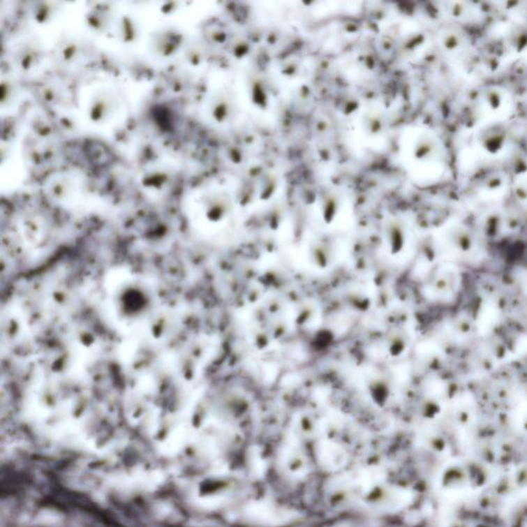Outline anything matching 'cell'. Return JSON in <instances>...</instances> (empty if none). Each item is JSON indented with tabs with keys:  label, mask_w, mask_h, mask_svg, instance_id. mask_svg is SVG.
Listing matches in <instances>:
<instances>
[{
	"label": "cell",
	"mask_w": 527,
	"mask_h": 527,
	"mask_svg": "<svg viewBox=\"0 0 527 527\" xmlns=\"http://www.w3.org/2000/svg\"><path fill=\"white\" fill-rule=\"evenodd\" d=\"M84 110L91 122L106 127L121 118L124 112V101L116 89L101 84L89 89Z\"/></svg>",
	"instance_id": "obj_1"
},
{
	"label": "cell",
	"mask_w": 527,
	"mask_h": 527,
	"mask_svg": "<svg viewBox=\"0 0 527 527\" xmlns=\"http://www.w3.org/2000/svg\"><path fill=\"white\" fill-rule=\"evenodd\" d=\"M193 205L197 206L209 220H220L232 208V199L223 190H206L192 197Z\"/></svg>",
	"instance_id": "obj_2"
},
{
	"label": "cell",
	"mask_w": 527,
	"mask_h": 527,
	"mask_svg": "<svg viewBox=\"0 0 527 527\" xmlns=\"http://www.w3.org/2000/svg\"><path fill=\"white\" fill-rule=\"evenodd\" d=\"M207 110L210 118L214 122L221 125L229 123L237 110V103L233 91L227 87L214 91L208 98Z\"/></svg>",
	"instance_id": "obj_3"
},
{
	"label": "cell",
	"mask_w": 527,
	"mask_h": 527,
	"mask_svg": "<svg viewBox=\"0 0 527 527\" xmlns=\"http://www.w3.org/2000/svg\"><path fill=\"white\" fill-rule=\"evenodd\" d=\"M177 171L171 164L157 162L143 172L142 183L145 190L157 194H164L175 183Z\"/></svg>",
	"instance_id": "obj_4"
},
{
	"label": "cell",
	"mask_w": 527,
	"mask_h": 527,
	"mask_svg": "<svg viewBox=\"0 0 527 527\" xmlns=\"http://www.w3.org/2000/svg\"><path fill=\"white\" fill-rule=\"evenodd\" d=\"M43 59L45 53L41 49V45L32 38H25L19 41L13 50L15 65L20 70L26 73L38 69L40 65H43Z\"/></svg>",
	"instance_id": "obj_5"
},
{
	"label": "cell",
	"mask_w": 527,
	"mask_h": 527,
	"mask_svg": "<svg viewBox=\"0 0 527 527\" xmlns=\"http://www.w3.org/2000/svg\"><path fill=\"white\" fill-rule=\"evenodd\" d=\"M183 36L171 29L156 32L149 40V49L155 57L168 58L175 55L181 47Z\"/></svg>",
	"instance_id": "obj_6"
},
{
	"label": "cell",
	"mask_w": 527,
	"mask_h": 527,
	"mask_svg": "<svg viewBox=\"0 0 527 527\" xmlns=\"http://www.w3.org/2000/svg\"><path fill=\"white\" fill-rule=\"evenodd\" d=\"M507 130L502 123L489 124L477 134V142L481 149L491 156L498 155L506 147Z\"/></svg>",
	"instance_id": "obj_7"
},
{
	"label": "cell",
	"mask_w": 527,
	"mask_h": 527,
	"mask_svg": "<svg viewBox=\"0 0 527 527\" xmlns=\"http://www.w3.org/2000/svg\"><path fill=\"white\" fill-rule=\"evenodd\" d=\"M45 191L54 200L67 202L73 200V197L79 193V181L73 175L59 173L50 179Z\"/></svg>",
	"instance_id": "obj_8"
},
{
	"label": "cell",
	"mask_w": 527,
	"mask_h": 527,
	"mask_svg": "<svg viewBox=\"0 0 527 527\" xmlns=\"http://www.w3.org/2000/svg\"><path fill=\"white\" fill-rule=\"evenodd\" d=\"M117 19L114 10L108 6H97L87 15L89 27L96 34H105L110 31V28L114 29Z\"/></svg>",
	"instance_id": "obj_9"
},
{
	"label": "cell",
	"mask_w": 527,
	"mask_h": 527,
	"mask_svg": "<svg viewBox=\"0 0 527 527\" xmlns=\"http://www.w3.org/2000/svg\"><path fill=\"white\" fill-rule=\"evenodd\" d=\"M138 25V21L130 15L118 17L114 27V34L122 43L132 45L136 40H142V27Z\"/></svg>",
	"instance_id": "obj_10"
},
{
	"label": "cell",
	"mask_w": 527,
	"mask_h": 527,
	"mask_svg": "<svg viewBox=\"0 0 527 527\" xmlns=\"http://www.w3.org/2000/svg\"><path fill=\"white\" fill-rule=\"evenodd\" d=\"M61 13V6L58 2H40L34 12V19L40 25H51Z\"/></svg>",
	"instance_id": "obj_11"
},
{
	"label": "cell",
	"mask_w": 527,
	"mask_h": 527,
	"mask_svg": "<svg viewBox=\"0 0 527 527\" xmlns=\"http://www.w3.org/2000/svg\"><path fill=\"white\" fill-rule=\"evenodd\" d=\"M509 47L516 53L527 50V24L515 23L510 27L507 38Z\"/></svg>",
	"instance_id": "obj_12"
},
{
	"label": "cell",
	"mask_w": 527,
	"mask_h": 527,
	"mask_svg": "<svg viewBox=\"0 0 527 527\" xmlns=\"http://www.w3.org/2000/svg\"><path fill=\"white\" fill-rule=\"evenodd\" d=\"M439 153V147H438L437 140L431 138V135L420 136L416 142L415 149H414V155L417 160L420 161H427V160L433 159Z\"/></svg>",
	"instance_id": "obj_13"
},
{
	"label": "cell",
	"mask_w": 527,
	"mask_h": 527,
	"mask_svg": "<svg viewBox=\"0 0 527 527\" xmlns=\"http://www.w3.org/2000/svg\"><path fill=\"white\" fill-rule=\"evenodd\" d=\"M506 166L509 172L516 177L527 173V155L524 149L514 147L510 151L506 160Z\"/></svg>",
	"instance_id": "obj_14"
},
{
	"label": "cell",
	"mask_w": 527,
	"mask_h": 527,
	"mask_svg": "<svg viewBox=\"0 0 527 527\" xmlns=\"http://www.w3.org/2000/svg\"><path fill=\"white\" fill-rule=\"evenodd\" d=\"M483 101L492 110H498L504 104V94L496 88H487L482 93Z\"/></svg>",
	"instance_id": "obj_15"
},
{
	"label": "cell",
	"mask_w": 527,
	"mask_h": 527,
	"mask_svg": "<svg viewBox=\"0 0 527 527\" xmlns=\"http://www.w3.org/2000/svg\"><path fill=\"white\" fill-rule=\"evenodd\" d=\"M364 125H365V129L366 131H368V133L372 134V135L380 133L381 130L383 129V125H385L383 114L376 112L366 114Z\"/></svg>",
	"instance_id": "obj_16"
},
{
	"label": "cell",
	"mask_w": 527,
	"mask_h": 527,
	"mask_svg": "<svg viewBox=\"0 0 527 527\" xmlns=\"http://www.w3.org/2000/svg\"><path fill=\"white\" fill-rule=\"evenodd\" d=\"M451 238L454 240L457 247L463 249V251L470 248V246H472V238H470V233L465 228L459 227V225L453 228L452 231H451Z\"/></svg>",
	"instance_id": "obj_17"
},
{
	"label": "cell",
	"mask_w": 527,
	"mask_h": 527,
	"mask_svg": "<svg viewBox=\"0 0 527 527\" xmlns=\"http://www.w3.org/2000/svg\"><path fill=\"white\" fill-rule=\"evenodd\" d=\"M463 40L461 32L449 30L443 36V45L448 51H457L463 45Z\"/></svg>",
	"instance_id": "obj_18"
},
{
	"label": "cell",
	"mask_w": 527,
	"mask_h": 527,
	"mask_svg": "<svg viewBox=\"0 0 527 527\" xmlns=\"http://www.w3.org/2000/svg\"><path fill=\"white\" fill-rule=\"evenodd\" d=\"M504 184V179L498 173H492L485 181L484 188L488 190H498Z\"/></svg>",
	"instance_id": "obj_19"
},
{
	"label": "cell",
	"mask_w": 527,
	"mask_h": 527,
	"mask_svg": "<svg viewBox=\"0 0 527 527\" xmlns=\"http://www.w3.org/2000/svg\"><path fill=\"white\" fill-rule=\"evenodd\" d=\"M514 194H515L516 198L520 201H527V184L517 183L514 186Z\"/></svg>",
	"instance_id": "obj_20"
},
{
	"label": "cell",
	"mask_w": 527,
	"mask_h": 527,
	"mask_svg": "<svg viewBox=\"0 0 527 527\" xmlns=\"http://www.w3.org/2000/svg\"><path fill=\"white\" fill-rule=\"evenodd\" d=\"M524 153H526V155H527V149H526V151H524Z\"/></svg>",
	"instance_id": "obj_21"
}]
</instances>
